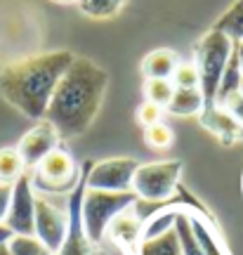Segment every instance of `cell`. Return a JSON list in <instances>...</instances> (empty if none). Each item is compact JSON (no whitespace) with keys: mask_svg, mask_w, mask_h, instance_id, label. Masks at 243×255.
<instances>
[{"mask_svg":"<svg viewBox=\"0 0 243 255\" xmlns=\"http://www.w3.org/2000/svg\"><path fill=\"white\" fill-rule=\"evenodd\" d=\"M78 180H81V170L76 168L73 156L62 146L50 151L33 168V175H31L33 189H38V194H45V196L47 194H71Z\"/></svg>","mask_w":243,"mask_h":255,"instance_id":"6","label":"cell"},{"mask_svg":"<svg viewBox=\"0 0 243 255\" xmlns=\"http://www.w3.org/2000/svg\"><path fill=\"white\" fill-rule=\"evenodd\" d=\"M76 5H78V9L85 17L111 19L121 12V7L125 5V0H78Z\"/></svg>","mask_w":243,"mask_h":255,"instance_id":"22","label":"cell"},{"mask_svg":"<svg viewBox=\"0 0 243 255\" xmlns=\"http://www.w3.org/2000/svg\"><path fill=\"white\" fill-rule=\"evenodd\" d=\"M184 170L182 161H156V163H139L132 177V194L137 201L146 203H163L175 196L180 187V177Z\"/></svg>","mask_w":243,"mask_h":255,"instance_id":"5","label":"cell"},{"mask_svg":"<svg viewBox=\"0 0 243 255\" xmlns=\"http://www.w3.org/2000/svg\"><path fill=\"white\" fill-rule=\"evenodd\" d=\"M54 2H62V5H66V2H78V0H54Z\"/></svg>","mask_w":243,"mask_h":255,"instance_id":"31","label":"cell"},{"mask_svg":"<svg viewBox=\"0 0 243 255\" xmlns=\"http://www.w3.org/2000/svg\"><path fill=\"white\" fill-rule=\"evenodd\" d=\"M241 81H243V69H241V57H239V43H234L229 62L225 66V73H222V81H220V88H217L215 107H220L227 97L241 92Z\"/></svg>","mask_w":243,"mask_h":255,"instance_id":"15","label":"cell"},{"mask_svg":"<svg viewBox=\"0 0 243 255\" xmlns=\"http://www.w3.org/2000/svg\"><path fill=\"white\" fill-rule=\"evenodd\" d=\"M232 47H234V40L225 36L222 31H217V28H210L194 47V64H196L198 71V90H201L203 102H206L203 109L215 107V95L217 88H220V81H222L225 66L229 62V55H232Z\"/></svg>","mask_w":243,"mask_h":255,"instance_id":"3","label":"cell"},{"mask_svg":"<svg viewBox=\"0 0 243 255\" xmlns=\"http://www.w3.org/2000/svg\"><path fill=\"white\" fill-rule=\"evenodd\" d=\"M92 161H85L81 165V180L76 184V189L69 194L66 199V210H69V229H66V239L64 246L57 255H107L104 246H95L85 229H83V218H81V206H83V194H85V177H88V168Z\"/></svg>","mask_w":243,"mask_h":255,"instance_id":"7","label":"cell"},{"mask_svg":"<svg viewBox=\"0 0 243 255\" xmlns=\"http://www.w3.org/2000/svg\"><path fill=\"white\" fill-rule=\"evenodd\" d=\"M24 173H28L17 146L0 149V184H14Z\"/></svg>","mask_w":243,"mask_h":255,"instance_id":"19","label":"cell"},{"mask_svg":"<svg viewBox=\"0 0 243 255\" xmlns=\"http://www.w3.org/2000/svg\"><path fill=\"white\" fill-rule=\"evenodd\" d=\"M144 142L156 151H163V149H170L172 142H175V135H172L170 126L165 123H156L151 128H144Z\"/></svg>","mask_w":243,"mask_h":255,"instance_id":"25","label":"cell"},{"mask_svg":"<svg viewBox=\"0 0 243 255\" xmlns=\"http://www.w3.org/2000/svg\"><path fill=\"white\" fill-rule=\"evenodd\" d=\"M76 59L69 50H52L43 55L24 57L0 69V95L2 100L21 111L31 121L45 119L47 104L52 100L64 71Z\"/></svg>","mask_w":243,"mask_h":255,"instance_id":"2","label":"cell"},{"mask_svg":"<svg viewBox=\"0 0 243 255\" xmlns=\"http://www.w3.org/2000/svg\"><path fill=\"white\" fill-rule=\"evenodd\" d=\"M36 189L31 184V173H24L17 182L12 184V201L5 218V227L12 234H24L31 237L36 234Z\"/></svg>","mask_w":243,"mask_h":255,"instance_id":"10","label":"cell"},{"mask_svg":"<svg viewBox=\"0 0 243 255\" xmlns=\"http://www.w3.org/2000/svg\"><path fill=\"white\" fill-rule=\"evenodd\" d=\"M9 201H12V184H0V225H5Z\"/></svg>","mask_w":243,"mask_h":255,"instance_id":"28","label":"cell"},{"mask_svg":"<svg viewBox=\"0 0 243 255\" xmlns=\"http://www.w3.org/2000/svg\"><path fill=\"white\" fill-rule=\"evenodd\" d=\"M142 227H144V215H139L137 203H132L111 220L107 229V239L123 253H127V251H135L137 244L142 241Z\"/></svg>","mask_w":243,"mask_h":255,"instance_id":"12","label":"cell"},{"mask_svg":"<svg viewBox=\"0 0 243 255\" xmlns=\"http://www.w3.org/2000/svg\"><path fill=\"white\" fill-rule=\"evenodd\" d=\"M161 116H163V109L151 104V102H142L139 109H137V121H139L142 128H151L156 123H161Z\"/></svg>","mask_w":243,"mask_h":255,"instance_id":"27","label":"cell"},{"mask_svg":"<svg viewBox=\"0 0 243 255\" xmlns=\"http://www.w3.org/2000/svg\"><path fill=\"white\" fill-rule=\"evenodd\" d=\"M135 255H182L180 239H177L175 227L168 229L161 237L142 239L135 248Z\"/></svg>","mask_w":243,"mask_h":255,"instance_id":"18","label":"cell"},{"mask_svg":"<svg viewBox=\"0 0 243 255\" xmlns=\"http://www.w3.org/2000/svg\"><path fill=\"white\" fill-rule=\"evenodd\" d=\"M213 28L222 31V33L229 36L234 43H243V0H236L234 5L217 19Z\"/></svg>","mask_w":243,"mask_h":255,"instance_id":"20","label":"cell"},{"mask_svg":"<svg viewBox=\"0 0 243 255\" xmlns=\"http://www.w3.org/2000/svg\"><path fill=\"white\" fill-rule=\"evenodd\" d=\"M177 64H180V57L172 50L158 47V50H151L142 59V73H144V78H165V81H170Z\"/></svg>","mask_w":243,"mask_h":255,"instance_id":"14","label":"cell"},{"mask_svg":"<svg viewBox=\"0 0 243 255\" xmlns=\"http://www.w3.org/2000/svg\"><path fill=\"white\" fill-rule=\"evenodd\" d=\"M175 95V85L172 81H165V78H146L144 81V97L146 102H151L156 107H161L165 111L168 102L172 100Z\"/></svg>","mask_w":243,"mask_h":255,"instance_id":"24","label":"cell"},{"mask_svg":"<svg viewBox=\"0 0 243 255\" xmlns=\"http://www.w3.org/2000/svg\"><path fill=\"white\" fill-rule=\"evenodd\" d=\"M139 168L137 158L132 156H118V158H104L88 168L85 184L88 189H104V191H132V177Z\"/></svg>","mask_w":243,"mask_h":255,"instance_id":"8","label":"cell"},{"mask_svg":"<svg viewBox=\"0 0 243 255\" xmlns=\"http://www.w3.org/2000/svg\"><path fill=\"white\" fill-rule=\"evenodd\" d=\"M241 95H243V81H241Z\"/></svg>","mask_w":243,"mask_h":255,"instance_id":"32","label":"cell"},{"mask_svg":"<svg viewBox=\"0 0 243 255\" xmlns=\"http://www.w3.org/2000/svg\"><path fill=\"white\" fill-rule=\"evenodd\" d=\"M107 90L109 73L88 57H76L57 83L43 121L52 123L62 139L85 135L97 119Z\"/></svg>","mask_w":243,"mask_h":255,"instance_id":"1","label":"cell"},{"mask_svg":"<svg viewBox=\"0 0 243 255\" xmlns=\"http://www.w3.org/2000/svg\"><path fill=\"white\" fill-rule=\"evenodd\" d=\"M239 57H241V69H243V43H239Z\"/></svg>","mask_w":243,"mask_h":255,"instance_id":"30","label":"cell"},{"mask_svg":"<svg viewBox=\"0 0 243 255\" xmlns=\"http://www.w3.org/2000/svg\"><path fill=\"white\" fill-rule=\"evenodd\" d=\"M172 85L175 88H182V90H191V88H198V71L194 62H180L177 69L172 73Z\"/></svg>","mask_w":243,"mask_h":255,"instance_id":"26","label":"cell"},{"mask_svg":"<svg viewBox=\"0 0 243 255\" xmlns=\"http://www.w3.org/2000/svg\"><path fill=\"white\" fill-rule=\"evenodd\" d=\"M175 232L180 239V248L182 255H206L198 246L196 237L191 232V222H189V208H180L177 210V218H175Z\"/></svg>","mask_w":243,"mask_h":255,"instance_id":"21","label":"cell"},{"mask_svg":"<svg viewBox=\"0 0 243 255\" xmlns=\"http://www.w3.org/2000/svg\"><path fill=\"white\" fill-rule=\"evenodd\" d=\"M137 203V196L132 191H104V189H88L83 194L81 218L83 229L95 246H104L107 241V229L111 220L116 218L121 210Z\"/></svg>","mask_w":243,"mask_h":255,"instance_id":"4","label":"cell"},{"mask_svg":"<svg viewBox=\"0 0 243 255\" xmlns=\"http://www.w3.org/2000/svg\"><path fill=\"white\" fill-rule=\"evenodd\" d=\"M189 222H191V232H194V237H196L198 246L206 255H227L225 248L220 246V241H217V232H215V225L206 220L203 215H198L196 210L189 208Z\"/></svg>","mask_w":243,"mask_h":255,"instance_id":"16","label":"cell"},{"mask_svg":"<svg viewBox=\"0 0 243 255\" xmlns=\"http://www.w3.org/2000/svg\"><path fill=\"white\" fill-rule=\"evenodd\" d=\"M198 119H201V126L206 128L208 132H213L222 144L229 146L234 144L236 139H243V126L236 119H232L225 109H220V107L203 109L198 114Z\"/></svg>","mask_w":243,"mask_h":255,"instance_id":"13","label":"cell"},{"mask_svg":"<svg viewBox=\"0 0 243 255\" xmlns=\"http://www.w3.org/2000/svg\"><path fill=\"white\" fill-rule=\"evenodd\" d=\"M9 239H12V232H9L5 225H0V246H5Z\"/></svg>","mask_w":243,"mask_h":255,"instance_id":"29","label":"cell"},{"mask_svg":"<svg viewBox=\"0 0 243 255\" xmlns=\"http://www.w3.org/2000/svg\"><path fill=\"white\" fill-rule=\"evenodd\" d=\"M9 255H54L50 248L36 237H24V234H12V239L7 241Z\"/></svg>","mask_w":243,"mask_h":255,"instance_id":"23","label":"cell"},{"mask_svg":"<svg viewBox=\"0 0 243 255\" xmlns=\"http://www.w3.org/2000/svg\"><path fill=\"white\" fill-rule=\"evenodd\" d=\"M206 107V102H203V95L198 88H191V90H182V88H175V95H172V100L168 102V107L165 111L170 114V116H198L201 111Z\"/></svg>","mask_w":243,"mask_h":255,"instance_id":"17","label":"cell"},{"mask_svg":"<svg viewBox=\"0 0 243 255\" xmlns=\"http://www.w3.org/2000/svg\"><path fill=\"white\" fill-rule=\"evenodd\" d=\"M36 237L45 244L54 255L62 251L66 229H69V210L66 206H57L45 194H36Z\"/></svg>","mask_w":243,"mask_h":255,"instance_id":"9","label":"cell"},{"mask_svg":"<svg viewBox=\"0 0 243 255\" xmlns=\"http://www.w3.org/2000/svg\"><path fill=\"white\" fill-rule=\"evenodd\" d=\"M59 142H62V137H59V132L52 128V123L38 121L36 126L31 128L17 144V151H19V156H21L24 165H26V170H33L50 151H54V149L59 146Z\"/></svg>","mask_w":243,"mask_h":255,"instance_id":"11","label":"cell"}]
</instances>
